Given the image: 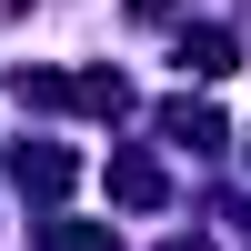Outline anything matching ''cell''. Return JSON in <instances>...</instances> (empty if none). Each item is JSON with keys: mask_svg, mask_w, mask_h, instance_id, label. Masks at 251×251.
<instances>
[{"mask_svg": "<svg viewBox=\"0 0 251 251\" xmlns=\"http://www.w3.org/2000/svg\"><path fill=\"white\" fill-rule=\"evenodd\" d=\"M10 181H20V191H40V201H60V191H71V181H80V161L40 141V151H20V161H10Z\"/></svg>", "mask_w": 251, "mask_h": 251, "instance_id": "cell-1", "label": "cell"}, {"mask_svg": "<svg viewBox=\"0 0 251 251\" xmlns=\"http://www.w3.org/2000/svg\"><path fill=\"white\" fill-rule=\"evenodd\" d=\"M111 201H131V211H161V171H151L141 151H121V161H111Z\"/></svg>", "mask_w": 251, "mask_h": 251, "instance_id": "cell-2", "label": "cell"}, {"mask_svg": "<svg viewBox=\"0 0 251 251\" xmlns=\"http://www.w3.org/2000/svg\"><path fill=\"white\" fill-rule=\"evenodd\" d=\"M231 30H181V71H201V80H221V71H231Z\"/></svg>", "mask_w": 251, "mask_h": 251, "instance_id": "cell-3", "label": "cell"}, {"mask_svg": "<svg viewBox=\"0 0 251 251\" xmlns=\"http://www.w3.org/2000/svg\"><path fill=\"white\" fill-rule=\"evenodd\" d=\"M161 131H171V141H191V151H211V141H221V111H201V100H171V111H161Z\"/></svg>", "mask_w": 251, "mask_h": 251, "instance_id": "cell-4", "label": "cell"}, {"mask_svg": "<svg viewBox=\"0 0 251 251\" xmlns=\"http://www.w3.org/2000/svg\"><path fill=\"white\" fill-rule=\"evenodd\" d=\"M40 251H121L100 221H40Z\"/></svg>", "mask_w": 251, "mask_h": 251, "instance_id": "cell-5", "label": "cell"}, {"mask_svg": "<svg viewBox=\"0 0 251 251\" xmlns=\"http://www.w3.org/2000/svg\"><path fill=\"white\" fill-rule=\"evenodd\" d=\"M171 251H191V241H171Z\"/></svg>", "mask_w": 251, "mask_h": 251, "instance_id": "cell-6", "label": "cell"}]
</instances>
